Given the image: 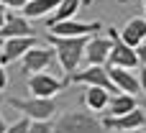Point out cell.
Segmentation results:
<instances>
[{
    "label": "cell",
    "instance_id": "obj_29",
    "mask_svg": "<svg viewBox=\"0 0 146 133\" xmlns=\"http://www.w3.org/2000/svg\"><path fill=\"white\" fill-rule=\"evenodd\" d=\"M141 3H144V18H146V0H141Z\"/></svg>",
    "mask_w": 146,
    "mask_h": 133
},
{
    "label": "cell",
    "instance_id": "obj_26",
    "mask_svg": "<svg viewBox=\"0 0 146 133\" xmlns=\"http://www.w3.org/2000/svg\"><path fill=\"white\" fill-rule=\"evenodd\" d=\"M8 131V126H5V120H3V115H0V133H5Z\"/></svg>",
    "mask_w": 146,
    "mask_h": 133
},
{
    "label": "cell",
    "instance_id": "obj_5",
    "mask_svg": "<svg viewBox=\"0 0 146 133\" xmlns=\"http://www.w3.org/2000/svg\"><path fill=\"white\" fill-rule=\"evenodd\" d=\"M110 38H113V49H110V56H108V67H123V69H136L141 62H139V54H136V49L133 46H128L123 38H121V33L115 31V28H110V33H108Z\"/></svg>",
    "mask_w": 146,
    "mask_h": 133
},
{
    "label": "cell",
    "instance_id": "obj_4",
    "mask_svg": "<svg viewBox=\"0 0 146 133\" xmlns=\"http://www.w3.org/2000/svg\"><path fill=\"white\" fill-rule=\"evenodd\" d=\"M67 79H69L72 85H85V87H103V90H108V92H113V95H118V92H121V90L113 85L108 67H95V64H90V67H85V69H77V72H74V74H69Z\"/></svg>",
    "mask_w": 146,
    "mask_h": 133
},
{
    "label": "cell",
    "instance_id": "obj_11",
    "mask_svg": "<svg viewBox=\"0 0 146 133\" xmlns=\"http://www.w3.org/2000/svg\"><path fill=\"white\" fill-rule=\"evenodd\" d=\"M54 56H56V51H54L51 46L46 49V46L38 44V46H33V49L21 59V62H23V72H26V74H28V72H31V74H38V72H44V69L51 64Z\"/></svg>",
    "mask_w": 146,
    "mask_h": 133
},
{
    "label": "cell",
    "instance_id": "obj_30",
    "mask_svg": "<svg viewBox=\"0 0 146 133\" xmlns=\"http://www.w3.org/2000/svg\"><path fill=\"white\" fill-rule=\"evenodd\" d=\"M133 133H144V131H133Z\"/></svg>",
    "mask_w": 146,
    "mask_h": 133
},
{
    "label": "cell",
    "instance_id": "obj_10",
    "mask_svg": "<svg viewBox=\"0 0 146 133\" xmlns=\"http://www.w3.org/2000/svg\"><path fill=\"white\" fill-rule=\"evenodd\" d=\"M110 49H113V38H110V36H92V38L87 41V49H85V62H87V67H90V64H95V67L108 64Z\"/></svg>",
    "mask_w": 146,
    "mask_h": 133
},
{
    "label": "cell",
    "instance_id": "obj_28",
    "mask_svg": "<svg viewBox=\"0 0 146 133\" xmlns=\"http://www.w3.org/2000/svg\"><path fill=\"white\" fill-rule=\"evenodd\" d=\"M3 44H5V38H3V36H0V51H3Z\"/></svg>",
    "mask_w": 146,
    "mask_h": 133
},
{
    "label": "cell",
    "instance_id": "obj_1",
    "mask_svg": "<svg viewBox=\"0 0 146 133\" xmlns=\"http://www.w3.org/2000/svg\"><path fill=\"white\" fill-rule=\"evenodd\" d=\"M46 41L49 46L56 51V59L62 64V69L69 74H74L80 69V64L85 62V49H87V41L90 36H77V38H64V36H51L46 33Z\"/></svg>",
    "mask_w": 146,
    "mask_h": 133
},
{
    "label": "cell",
    "instance_id": "obj_24",
    "mask_svg": "<svg viewBox=\"0 0 146 133\" xmlns=\"http://www.w3.org/2000/svg\"><path fill=\"white\" fill-rule=\"evenodd\" d=\"M5 21H8V8H5V5H0V28L5 26Z\"/></svg>",
    "mask_w": 146,
    "mask_h": 133
},
{
    "label": "cell",
    "instance_id": "obj_19",
    "mask_svg": "<svg viewBox=\"0 0 146 133\" xmlns=\"http://www.w3.org/2000/svg\"><path fill=\"white\" fill-rule=\"evenodd\" d=\"M28 133H54V123L51 120H31Z\"/></svg>",
    "mask_w": 146,
    "mask_h": 133
},
{
    "label": "cell",
    "instance_id": "obj_17",
    "mask_svg": "<svg viewBox=\"0 0 146 133\" xmlns=\"http://www.w3.org/2000/svg\"><path fill=\"white\" fill-rule=\"evenodd\" d=\"M80 8H82V0H62L59 8L46 18V28H51V26H56V23H62V21H72Z\"/></svg>",
    "mask_w": 146,
    "mask_h": 133
},
{
    "label": "cell",
    "instance_id": "obj_12",
    "mask_svg": "<svg viewBox=\"0 0 146 133\" xmlns=\"http://www.w3.org/2000/svg\"><path fill=\"white\" fill-rule=\"evenodd\" d=\"M110 72V79L113 85L121 90V92H128V95H139L141 92V79L133 69H123V67H108Z\"/></svg>",
    "mask_w": 146,
    "mask_h": 133
},
{
    "label": "cell",
    "instance_id": "obj_13",
    "mask_svg": "<svg viewBox=\"0 0 146 133\" xmlns=\"http://www.w3.org/2000/svg\"><path fill=\"white\" fill-rule=\"evenodd\" d=\"M121 33V38L128 44V46H133V49H139L141 44L146 41V18H128L126 21V26L118 31Z\"/></svg>",
    "mask_w": 146,
    "mask_h": 133
},
{
    "label": "cell",
    "instance_id": "obj_25",
    "mask_svg": "<svg viewBox=\"0 0 146 133\" xmlns=\"http://www.w3.org/2000/svg\"><path fill=\"white\" fill-rule=\"evenodd\" d=\"M139 79H141V92L146 95V67L141 69V72H139Z\"/></svg>",
    "mask_w": 146,
    "mask_h": 133
},
{
    "label": "cell",
    "instance_id": "obj_18",
    "mask_svg": "<svg viewBox=\"0 0 146 133\" xmlns=\"http://www.w3.org/2000/svg\"><path fill=\"white\" fill-rule=\"evenodd\" d=\"M136 95H128V92H118L110 97V105H108V115H126L131 110H136Z\"/></svg>",
    "mask_w": 146,
    "mask_h": 133
},
{
    "label": "cell",
    "instance_id": "obj_2",
    "mask_svg": "<svg viewBox=\"0 0 146 133\" xmlns=\"http://www.w3.org/2000/svg\"><path fill=\"white\" fill-rule=\"evenodd\" d=\"M105 126L92 113L85 110H67L54 120V133H103Z\"/></svg>",
    "mask_w": 146,
    "mask_h": 133
},
{
    "label": "cell",
    "instance_id": "obj_3",
    "mask_svg": "<svg viewBox=\"0 0 146 133\" xmlns=\"http://www.w3.org/2000/svg\"><path fill=\"white\" fill-rule=\"evenodd\" d=\"M8 105L15 108L18 113H23V115L31 118V120H51L54 113H56L54 97H33V95L26 97V100H21V97H8Z\"/></svg>",
    "mask_w": 146,
    "mask_h": 133
},
{
    "label": "cell",
    "instance_id": "obj_16",
    "mask_svg": "<svg viewBox=\"0 0 146 133\" xmlns=\"http://www.w3.org/2000/svg\"><path fill=\"white\" fill-rule=\"evenodd\" d=\"M62 0H28L23 5V15L28 21H36V18H49L56 8H59Z\"/></svg>",
    "mask_w": 146,
    "mask_h": 133
},
{
    "label": "cell",
    "instance_id": "obj_8",
    "mask_svg": "<svg viewBox=\"0 0 146 133\" xmlns=\"http://www.w3.org/2000/svg\"><path fill=\"white\" fill-rule=\"evenodd\" d=\"M33 46H38V38L36 36H23V38H5L3 44V51H0V64L8 67L18 59H23Z\"/></svg>",
    "mask_w": 146,
    "mask_h": 133
},
{
    "label": "cell",
    "instance_id": "obj_21",
    "mask_svg": "<svg viewBox=\"0 0 146 133\" xmlns=\"http://www.w3.org/2000/svg\"><path fill=\"white\" fill-rule=\"evenodd\" d=\"M26 3L28 0H0V5H5V8H21V10H23Z\"/></svg>",
    "mask_w": 146,
    "mask_h": 133
},
{
    "label": "cell",
    "instance_id": "obj_22",
    "mask_svg": "<svg viewBox=\"0 0 146 133\" xmlns=\"http://www.w3.org/2000/svg\"><path fill=\"white\" fill-rule=\"evenodd\" d=\"M8 87V72H5V67L0 64V92Z\"/></svg>",
    "mask_w": 146,
    "mask_h": 133
},
{
    "label": "cell",
    "instance_id": "obj_20",
    "mask_svg": "<svg viewBox=\"0 0 146 133\" xmlns=\"http://www.w3.org/2000/svg\"><path fill=\"white\" fill-rule=\"evenodd\" d=\"M28 128H31V118H21V120H15L13 126H8L5 133H28Z\"/></svg>",
    "mask_w": 146,
    "mask_h": 133
},
{
    "label": "cell",
    "instance_id": "obj_6",
    "mask_svg": "<svg viewBox=\"0 0 146 133\" xmlns=\"http://www.w3.org/2000/svg\"><path fill=\"white\" fill-rule=\"evenodd\" d=\"M26 85H28V90H31L33 97H54L56 92L64 90V85H69V79H67V77L59 79V77H54V74L38 72V74H31Z\"/></svg>",
    "mask_w": 146,
    "mask_h": 133
},
{
    "label": "cell",
    "instance_id": "obj_7",
    "mask_svg": "<svg viewBox=\"0 0 146 133\" xmlns=\"http://www.w3.org/2000/svg\"><path fill=\"white\" fill-rule=\"evenodd\" d=\"M103 126L105 131H121V133H133V131H141L146 126V113L141 108L126 113V115H105L103 118Z\"/></svg>",
    "mask_w": 146,
    "mask_h": 133
},
{
    "label": "cell",
    "instance_id": "obj_27",
    "mask_svg": "<svg viewBox=\"0 0 146 133\" xmlns=\"http://www.w3.org/2000/svg\"><path fill=\"white\" fill-rule=\"evenodd\" d=\"M90 3H95V0H82V5H90Z\"/></svg>",
    "mask_w": 146,
    "mask_h": 133
},
{
    "label": "cell",
    "instance_id": "obj_23",
    "mask_svg": "<svg viewBox=\"0 0 146 133\" xmlns=\"http://www.w3.org/2000/svg\"><path fill=\"white\" fill-rule=\"evenodd\" d=\"M136 54H139V62H141V64L146 67V41L141 44V46H139V49H136Z\"/></svg>",
    "mask_w": 146,
    "mask_h": 133
},
{
    "label": "cell",
    "instance_id": "obj_14",
    "mask_svg": "<svg viewBox=\"0 0 146 133\" xmlns=\"http://www.w3.org/2000/svg\"><path fill=\"white\" fill-rule=\"evenodd\" d=\"M0 36L3 38H23V36H33V28L26 15H8L5 26L0 28Z\"/></svg>",
    "mask_w": 146,
    "mask_h": 133
},
{
    "label": "cell",
    "instance_id": "obj_15",
    "mask_svg": "<svg viewBox=\"0 0 146 133\" xmlns=\"http://www.w3.org/2000/svg\"><path fill=\"white\" fill-rule=\"evenodd\" d=\"M82 103H85L92 113H103V110H108V105H110V92L103 90V87H85Z\"/></svg>",
    "mask_w": 146,
    "mask_h": 133
},
{
    "label": "cell",
    "instance_id": "obj_9",
    "mask_svg": "<svg viewBox=\"0 0 146 133\" xmlns=\"http://www.w3.org/2000/svg\"><path fill=\"white\" fill-rule=\"evenodd\" d=\"M51 36H64V38H77V36H92L98 31H103V23L92 21V23H82V21H62L51 28H46Z\"/></svg>",
    "mask_w": 146,
    "mask_h": 133
}]
</instances>
